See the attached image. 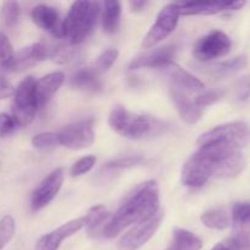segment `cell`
Listing matches in <instances>:
<instances>
[{
  "label": "cell",
  "instance_id": "obj_35",
  "mask_svg": "<svg viewBox=\"0 0 250 250\" xmlns=\"http://www.w3.org/2000/svg\"><path fill=\"white\" fill-rule=\"evenodd\" d=\"M15 54L14 46L4 32H0V66L6 63Z\"/></svg>",
  "mask_w": 250,
  "mask_h": 250
},
{
  "label": "cell",
  "instance_id": "obj_39",
  "mask_svg": "<svg viewBox=\"0 0 250 250\" xmlns=\"http://www.w3.org/2000/svg\"><path fill=\"white\" fill-rule=\"evenodd\" d=\"M148 4L149 2L146 1V0H132V1H129V7H131L132 11L138 12L142 11Z\"/></svg>",
  "mask_w": 250,
  "mask_h": 250
},
{
  "label": "cell",
  "instance_id": "obj_26",
  "mask_svg": "<svg viewBox=\"0 0 250 250\" xmlns=\"http://www.w3.org/2000/svg\"><path fill=\"white\" fill-rule=\"evenodd\" d=\"M231 220L234 226L246 229L250 226V200L238 202L232 208Z\"/></svg>",
  "mask_w": 250,
  "mask_h": 250
},
{
  "label": "cell",
  "instance_id": "obj_24",
  "mask_svg": "<svg viewBox=\"0 0 250 250\" xmlns=\"http://www.w3.org/2000/svg\"><path fill=\"white\" fill-rule=\"evenodd\" d=\"M246 65L247 59L244 58V56H237V58L229 59V60L222 61V62L205 66V67H203V72L209 73V75L212 76H225L241 70V68H243Z\"/></svg>",
  "mask_w": 250,
  "mask_h": 250
},
{
  "label": "cell",
  "instance_id": "obj_2",
  "mask_svg": "<svg viewBox=\"0 0 250 250\" xmlns=\"http://www.w3.org/2000/svg\"><path fill=\"white\" fill-rule=\"evenodd\" d=\"M112 131L128 139L153 138L166 131L165 122L146 115L133 114L122 105H116L109 115Z\"/></svg>",
  "mask_w": 250,
  "mask_h": 250
},
{
  "label": "cell",
  "instance_id": "obj_30",
  "mask_svg": "<svg viewBox=\"0 0 250 250\" xmlns=\"http://www.w3.org/2000/svg\"><path fill=\"white\" fill-rule=\"evenodd\" d=\"M32 146L37 149H49L60 146L59 134L54 132H42L32 138Z\"/></svg>",
  "mask_w": 250,
  "mask_h": 250
},
{
  "label": "cell",
  "instance_id": "obj_33",
  "mask_svg": "<svg viewBox=\"0 0 250 250\" xmlns=\"http://www.w3.org/2000/svg\"><path fill=\"white\" fill-rule=\"evenodd\" d=\"M95 163H97L95 155L89 154V155L83 156V158H81L80 160H77L72 165V167H71V175H72L73 177L85 175V173H88L93 167H94Z\"/></svg>",
  "mask_w": 250,
  "mask_h": 250
},
{
  "label": "cell",
  "instance_id": "obj_6",
  "mask_svg": "<svg viewBox=\"0 0 250 250\" xmlns=\"http://www.w3.org/2000/svg\"><path fill=\"white\" fill-rule=\"evenodd\" d=\"M180 10H178V4L176 2H170L165 5L160 12L158 14L156 21L154 22L153 26L146 34L142 42V46L144 49H150L158 45L159 43L167 38L171 33L176 29L180 19Z\"/></svg>",
  "mask_w": 250,
  "mask_h": 250
},
{
  "label": "cell",
  "instance_id": "obj_15",
  "mask_svg": "<svg viewBox=\"0 0 250 250\" xmlns=\"http://www.w3.org/2000/svg\"><path fill=\"white\" fill-rule=\"evenodd\" d=\"M175 45H165L160 48H155L138 58L133 59L129 63L128 68L131 71L141 70V68H163L167 63L173 62V59L176 56Z\"/></svg>",
  "mask_w": 250,
  "mask_h": 250
},
{
  "label": "cell",
  "instance_id": "obj_40",
  "mask_svg": "<svg viewBox=\"0 0 250 250\" xmlns=\"http://www.w3.org/2000/svg\"><path fill=\"white\" fill-rule=\"evenodd\" d=\"M211 250H232V248L229 247V244L225 241V242H221V243H217Z\"/></svg>",
  "mask_w": 250,
  "mask_h": 250
},
{
  "label": "cell",
  "instance_id": "obj_22",
  "mask_svg": "<svg viewBox=\"0 0 250 250\" xmlns=\"http://www.w3.org/2000/svg\"><path fill=\"white\" fill-rule=\"evenodd\" d=\"M103 29L105 33L114 34L116 33L121 22L122 6L120 1H106L103 4Z\"/></svg>",
  "mask_w": 250,
  "mask_h": 250
},
{
  "label": "cell",
  "instance_id": "obj_17",
  "mask_svg": "<svg viewBox=\"0 0 250 250\" xmlns=\"http://www.w3.org/2000/svg\"><path fill=\"white\" fill-rule=\"evenodd\" d=\"M32 21L36 26L43 31L49 32L53 36L61 38V23L60 14L55 7L50 5L39 4L32 9L31 12Z\"/></svg>",
  "mask_w": 250,
  "mask_h": 250
},
{
  "label": "cell",
  "instance_id": "obj_29",
  "mask_svg": "<svg viewBox=\"0 0 250 250\" xmlns=\"http://www.w3.org/2000/svg\"><path fill=\"white\" fill-rule=\"evenodd\" d=\"M117 58H119V51L116 49H107V50L103 51L99 56H98L97 61L94 65L92 66L97 73L106 72L107 70L111 68V66L116 62Z\"/></svg>",
  "mask_w": 250,
  "mask_h": 250
},
{
  "label": "cell",
  "instance_id": "obj_20",
  "mask_svg": "<svg viewBox=\"0 0 250 250\" xmlns=\"http://www.w3.org/2000/svg\"><path fill=\"white\" fill-rule=\"evenodd\" d=\"M70 84L75 89L83 90V92L97 93L103 89L99 73L95 72L93 67H85L78 70L71 78Z\"/></svg>",
  "mask_w": 250,
  "mask_h": 250
},
{
  "label": "cell",
  "instance_id": "obj_4",
  "mask_svg": "<svg viewBox=\"0 0 250 250\" xmlns=\"http://www.w3.org/2000/svg\"><path fill=\"white\" fill-rule=\"evenodd\" d=\"M198 146H219L242 150L250 143V127L243 121L220 125L200 134Z\"/></svg>",
  "mask_w": 250,
  "mask_h": 250
},
{
  "label": "cell",
  "instance_id": "obj_5",
  "mask_svg": "<svg viewBox=\"0 0 250 250\" xmlns=\"http://www.w3.org/2000/svg\"><path fill=\"white\" fill-rule=\"evenodd\" d=\"M37 81L28 76L20 82L14 93L12 117L16 121L17 127H26L32 124L38 110L41 109L37 97Z\"/></svg>",
  "mask_w": 250,
  "mask_h": 250
},
{
  "label": "cell",
  "instance_id": "obj_12",
  "mask_svg": "<svg viewBox=\"0 0 250 250\" xmlns=\"http://www.w3.org/2000/svg\"><path fill=\"white\" fill-rule=\"evenodd\" d=\"M246 5V1H222V0H199L178 4L181 16H209L224 11H237Z\"/></svg>",
  "mask_w": 250,
  "mask_h": 250
},
{
  "label": "cell",
  "instance_id": "obj_25",
  "mask_svg": "<svg viewBox=\"0 0 250 250\" xmlns=\"http://www.w3.org/2000/svg\"><path fill=\"white\" fill-rule=\"evenodd\" d=\"M84 217L85 229H87L88 233H93L107 219V211L104 205H94L93 208H90L89 211H88V214Z\"/></svg>",
  "mask_w": 250,
  "mask_h": 250
},
{
  "label": "cell",
  "instance_id": "obj_23",
  "mask_svg": "<svg viewBox=\"0 0 250 250\" xmlns=\"http://www.w3.org/2000/svg\"><path fill=\"white\" fill-rule=\"evenodd\" d=\"M200 221L208 229H219V231L229 229L232 224L231 215L227 212L226 209H222V208H215V209L203 212Z\"/></svg>",
  "mask_w": 250,
  "mask_h": 250
},
{
  "label": "cell",
  "instance_id": "obj_1",
  "mask_svg": "<svg viewBox=\"0 0 250 250\" xmlns=\"http://www.w3.org/2000/svg\"><path fill=\"white\" fill-rule=\"evenodd\" d=\"M160 210V192L158 182L146 181L139 185L126 202L104 225L103 236L112 239L119 236L125 229L134 226L138 222L153 216Z\"/></svg>",
  "mask_w": 250,
  "mask_h": 250
},
{
  "label": "cell",
  "instance_id": "obj_28",
  "mask_svg": "<svg viewBox=\"0 0 250 250\" xmlns=\"http://www.w3.org/2000/svg\"><path fill=\"white\" fill-rule=\"evenodd\" d=\"M144 161V158L141 155H128V156H121V158L112 159L109 163L104 165L105 171H114V170H121V168H129L133 166L141 165Z\"/></svg>",
  "mask_w": 250,
  "mask_h": 250
},
{
  "label": "cell",
  "instance_id": "obj_32",
  "mask_svg": "<svg viewBox=\"0 0 250 250\" xmlns=\"http://www.w3.org/2000/svg\"><path fill=\"white\" fill-rule=\"evenodd\" d=\"M76 55V50L72 45H56L51 46L50 59L56 63H66L73 60Z\"/></svg>",
  "mask_w": 250,
  "mask_h": 250
},
{
  "label": "cell",
  "instance_id": "obj_16",
  "mask_svg": "<svg viewBox=\"0 0 250 250\" xmlns=\"http://www.w3.org/2000/svg\"><path fill=\"white\" fill-rule=\"evenodd\" d=\"M160 71L171 81V87L182 92H200L204 89V83L199 78L178 66L175 61L165 65Z\"/></svg>",
  "mask_w": 250,
  "mask_h": 250
},
{
  "label": "cell",
  "instance_id": "obj_18",
  "mask_svg": "<svg viewBox=\"0 0 250 250\" xmlns=\"http://www.w3.org/2000/svg\"><path fill=\"white\" fill-rule=\"evenodd\" d=\"M170 97L172 99V103L175 104L176 110L180 114L181 119L188 125H194L202 117L203 111L200 107L195 105L194 100H190L186 95L185 92L177 89L175 87L170 88Z\"/></svg>",
  "mask_w": 250,
  "mask_h": 250
},
{
  "label": "cell",
  "instance_id": "obj_21",
  "mask_svg": "<svg viewBox=\"0 0 250 250\" xmlns=\"http://www.w3.org/2000/svg\"><path fill=\"white\" fill-rule=\"evenodd\" d=\"M203 241L193 232L185 229H175L172 232V243L168 250H200Z\"/></svg>",
  "mask_w": 250,
  "mask_h": 250
},
{
  "label": "cell",
  "instance_id": "obj_31",
  "mask_svg": "<svg viewBox=\"0 0 250 250\" xmlns=\"http://www.w3.org/2000/svg\"><path fill=\"white\" fill-rule=\"evenodd\" d=\"M15 229H16V224L14 217L6 215L0 220V250L11 241L15 234Z\"/></svg>",
  "mask_w": 250,
  "mask_h": 250
},
{
  "label": "cell",
  "instance_id": "obj_27",
  "mask_svg": "<svg viewBox=\"0 0 250 250\" xmlns=\"http://www.w3.org/2000/svg\"><path fill=\"white\" fill-rule=\"evenodd\" d=\"M21 14V7L16 1H5L1 6L0 11V19L2 24L7 28H12L17 24Z\"/></svg>",
  "mask_w": 250,
  "mask_h": 250
},
{
  "label": "cell",
  "instance_id": "obj_37",
  "mask_svg": "<svg viewBox=\"0 0 250 250\" xmlns=\"http://www.w3.org/2000/svg\"><path fill=\"white\" fill-rule=\"evenodd\" d=\"M237 98L244 102L250 97V75H244L237 82Z\"/></svg>",
  "mask_w": 250,
  "mask_h": 250
},
{
  "label": "cell",
  "instance_id": "obj_3",
  "mask_svg": "<svg viewBox=\"0 0 250 250\" xmlns=\"http://www.w3.org/2000/svg\"><path fill=\"white\" fill-rule=\"evenodd\" d=\"M100 12V4L94 1H75L61 23V38L70 45L83 43L92 34Z\"/></svg>",
  "mask_w": 250,
  "mask_h": 250
},
{
  "label": "cell",
  "instance_id": "obj_8",
  "mask_svg": "<svg viewBox=\"0 0 250 250\" xmlns=\"http://www.w3.org/2000/svg\"><path fill=\"white\" fill-rule=\"evenodd\" d=\"M232 48V41L225 32L212 31L195 43L193 55L200 62H209L227 55Z\"/></svg>",
  "mask_w": 250,
  "mask_h": 250
},
{
  "label": "cell",
  "instance_id": "obj_14",
  "mask_svg": "<svg viewBox=\"0 0 250 250\" xmlns=\"http://www.w3.org/2000/svg\"><path fill=\"white\" fill-rule=\"evenodd\" d=\"M210 178H211V172L209 166L195 151L183 165L181 172L182 183L186 187L200 188L207 185Z\"/></svg>",
  "mask_w": 250,
  "mask_h": 250
},
{
  "label": "cell",
  "instance_id": "obj_11",
  "mask_svg": "<svg viewBox=\"0 0 250 250\" xmlns=\"http://www.w3.org/2000/svg\"><path fill=\"white\" fill-rule=\"evenodd\" d=\"M65 180L63 168L59 167L51 171L48 176L43 178L41 183L37 186L31 197V208L33 211H39L46 205L50 204L62 187Z\"/></svg>",
  "mask_w": 250,
  "mask_h": 250
},
{
  "label": "cell",
  "instance_id": "obj_10",
  "mask_svg": "<svg viewBox=\"0 0 250 250\" xmlns=\"http://www.w3.org/2000/svg\"><path fill=\"white\" fill-rule=\"evenodd\" d=\"M51 46L45 43H33L31 45L22 48L17 53L12 55V58L6 63L0 66L4 72H19L23 71L31 66L36 65L37 62L50 59Z\"/></svg>",
  "mask_w": 250,
  "mask_h": 250
},
{
  "label": "cell",
  "instance_id": "obj_19",
  "mask_svg": "<svg viewBox=\"0 0 250 250\" xmlns=\"http://www.w3.org/2000/svg\"><path fill=\"white\" fill-rule=\"evenodd\" d=\"M63 81H65V75L60 71L48 73V75L43 76L39 81H37L36 89L39 106L43 107L44 105L48 104L49 100L63 84Z\"/></svg>",
  "mask_w": 250,
  "mask_h": 250
},
{
  "label": "cell",
  "instance_id": "obj_34",
  "mask_svg": "<svg viewBox=\"0 0 250 250\" xmlns=\"http://www.w3.org/2000/svg\"><path fill=\"white\" fill-rule=\"evenodd\" d=\"M222 97H224V92L222 90H209V92H205L203 94L198 95L194 99V103L198 107L203 109V107H207L209 105L215 104Z\"/></svg>",
  "mask_w": 250,
  "mask_h": 250
},
{
  "label": "cell",
  "instance_id": "obj_13",
  "mask_svg": "<svg viewBox=\"0 0 250 250\" xmlns=\"http://www.w3.org/2000/svg\"><path fill=\"white\" fill-rule=\"evenodd\" d=\"M85 227V217L73 219L66 224L61 225L58 229H53L49 233L44 234L37 242L34 250H58L65 239L70 238L73 234L80 232Z\"/></svg>",
  "mask_w": 250,
  "mask_h": 250
},
{
  "label": "cell",
  "instance_id": "obj_7",
  "mask_svg": "<svg viewBox=\"0 0 250 250\" xmlns=\"http://www.w3.org/2000/svg\"><path fill=\"white\" fill-rule=\"evenodd\" d=\"M164 211L159 210L155 215L143 220L134 225L129 231H127L121 239L119 241L120 250H138L141 249L144 244L148 243L154 236L156 231L160 227L161 222L164 220Z\"/></svg>",
  "mask_w": 250,
  "mask_h": 250
},
{
  "label": "cell",
  "instance_id": "obj_38",
  "mask_svg": "<svg viewBox=\"0 0 250 250\" xmlns=\"http://www.w3.org/2000/svg\"><path fill=\"white\" fill-rule=\"evenodd\" d=\"M14 93H15V88L12 87L10 81L6 78L4 71L0 68V100L6 99V98H10V97H14Z\"/></svg>",
  "mask_w": 250,
  "mask_h": 250
},
{
  "label": "cell",
  "instance_id": "obj_9",
  "mask_svg": "<svg viewBox=\"0 0 250 250\" xmlns=\"http://www.w3.org/2000/svg\"><path fill=\"white\" fill-rule=\"evenodd\" d=\"M60 146L71 150L87 149L94 143L95 133L93 129V120H80L67 125L59 132Z\"/></svg>",
  "mask_w": 250,
  "mask_h": 250
},
{
  "label": "cell",
  "instance_id": "obj_36",
  "mask_svg": "<svg viewBox=\"0 0 250 250\" xmlns=\"http://www.w3.org/2000/svg\"><path fill=\"white\" fill-rule=\"evenodd\" d=\"M16 128L17 125L12 115L5 114V112L0 114V137L1 138L9 137L16 131Z\"/></svg>",
  "mask_w": 250,
  "mask_h": 250
}]
</instances>
